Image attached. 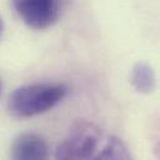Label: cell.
<instances>
[{"instance_id": "8", "label": "cell", "mask_w": 160, "mask_h": 160, "mask_svg": "<svg viewBox=\"0 0 160 160\" xmlns=\"http://www.w3.org/2000/svg\"><path fill=\"white\" fill-rule=\"evenodd\" d=\"M0 89H1V86H0Z\"/></svg>"}, {"instance_id": "7", "label": "cell", "mask_w": 160, "mask_h": 160, "mask_svg": "<svg viewBox=\"0 0 160 160\" xmlns=\"http://www.w3.org/2000/svg\"><path fill=\"white\" fill-rule=\"evenodd\" d=\"M2 31H4V22H2V19L0 18V36H1Z\"/></svg>"}, {"instance_id": "4", "label": "cell", "mask_w": 160, "mask_h": 160, "mask_svg": "<svg viewBox=\"0 0 160 160\" xmlns=\"http://www.w3.org/2000/svg\"><path fill=\"white\" fill-rule=\"evenodd\" d=\"M10 155L16 160H44L49 156V146L42 136L25 132L14 140Z\"/></svg>"}, {"instance_id": "5", "label": "cell", "mask_w": 160, "mask_h": 160, "mask_svg": "<svg viewBox=\"0 0 160 160\" xmlns=\"http://www.w3.org/2000/svg\"><path fill=\"white\" fill-rule=\"evenodd\" d=\"M130 82L134 89L140 94H150L155 89L156 79L152 68L144 62H136L130 74Z\"/></svg>"}, {"instance_id": "3", "label": "cell", "mask_w": 160, "mask_h": 160, "mask_svg": "<svg viewBox=\"0 0 160 160\" xmlns=\"http://www.w3.org/2000/svg\"><path fill=\"white\" fill-rule=\"evenodd\" d=\"M21 20L35 30H44L54 25L59 18V0H11Z\"/></svg>"}, {"instance_id": "1", "label": "cell", "mask_w": 160, "mask_h": 160, "mask_svg": "<svg viewBox=\"0 0 160 160\" xmlns=\"http://www.w3.org/2000/svg\"><path fill=\"white\" fill-rule=\"evenodd\" d=\"M68 94L62 84L38 82L16 88L8 99V111L18 119L32 118L56 106Z\"/></svg>"}, {"instance_id": "6", "label": "cell", "mask_w": 160, "mask_h": 160, "mask_svg": "<svg viewBox=\"0 0 160 160\" xmlns=\"http://www.w3.org/2000/svg\"><path fill=\"white\" fill-rule=\"evenodd\" d=\"M95 159H130L131 155L126 145L119 138H110L104 149L94 156Z\"/></svg>"}, {"instance_id": "2", "label": "cell", "mask_w": 160, "mask_h": 160, "mask_svg": "<svg viewBox=\"0 0 160 160\" xmlns=\"http://www.w3.org/2000/svg\"><path fill=\"white\" fill-rule=\"evenodd\" d=\"M98 130L92 129L89 124L80 122L58 146L55 158L71 160L94 158L98 148Z\"/></svg>"}]
</instances>
